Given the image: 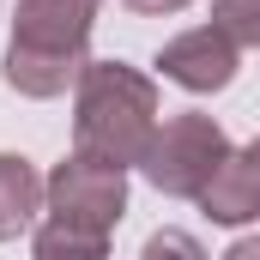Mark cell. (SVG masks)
Returning <instances> with one entry per match:
<instances>
[{"instance_id":"cell-1","label":"cell","mask_w":260,"mask_h":260,"mask_svg":"<svg viewBox=\"0 0 260 260\" xmlns=\"http://www.w3.org/2000/svg\"><path fill=\"white\" fill-rule=\"evenodd\" d=\"M157 139V85L127 61H91L73 97V145L115 170L145 164Z\"/></svg>"},{"instance_id":"cell-2","label":"cell","mask_w":260,"mask_h":260,"mask_svg":"<svg viewBox=\"0 0 260 260\" xmlns=\"http://www.w3.org/2000/svg\"><path fill=\"white\" fill-rule=\"evenodd\" d=\"M97 24V0H18L12 12V43H6V85L18 97H61L67 85H79V73L91 67L85 43Z\"/></svg>"},{"instance_id":"cell-3","label":"cell","mask_w":260,"mask_h":260,"mask_svg":"<svg viewBox=\"0 0 260 260\" xmlns=\"http://www.w3.org/2000/svg\"><path fill=\"white\" fill-rule=\"evenodd\" d=\"M224 157H230L224 127H218L212 115L188 109V115H170V121L157 127V139H151V151H145L139 170H145V182H151L157 194L200 200L212 188V176L224 170Z\"/></svg>"},{"instance_id":"cell-4","label":"cell","mask_w":260,"mask_h":260,"mask_svg":"<svg viewBox=\"0 0 260 260\" xmlns=\"http://www.w3.org/2000/svg\"><path fill=\"white\" fill-rule=\"evenodd\" d=\"M43 200H49V224H67V230H85V236L109 242L115 224H121V212H127V170L73 151L43 182Z\"/></svg>"},{"instance_id":"cell-5","label":"cell","mask_w":260,"mask_h":260,"mask_svg":"<svg viewBox=\"0 0 260 260\" xmlns=\"http://www.w3.org/2000/svg\"><path fill=\"white\" fill-rule=\"evenodd\" d=\"M157 67L170 85L182 91H224L236 79V43L218 30V24H200V30H182L157 49Z\"/></svg>"},{"instance_id":"cell-6","label":"cell","mask_w":260,"mask_h":260,"mask_svg":"<svg viewBox=\"0 0 260 260\" xmlns=\"http://www.w3.org/2000/svg\"><path fill=\"white\" fill-rule=\"evenodd\" d=\"M200 212L212 224H248V218H260V139L224 157V170L200 194Z\"/></svg>"},{"instance_id":"cell-7","label":"cell","mask_w":260,"mask_h":260,"mask_svg":"<svg viewBox=\"0 0 260 260\" xmlns=\"http://www.w3.org/2000/svg\"><path fill=\"white\" fill-rule=\"evenodd\" d=\"M37 206H43V176L30 170V157L0 151V242H12L18 230H30Z\"/></svg>"},{"instance_id":"cell-8","label":"cell","mask_w":260,"mask_h":260,"mask_svg":"<svg viewBox=\"0 0 260 260\" xmlns=\"http://www.w3.org/2000/svg\"><path fill=\"white\" fill-rule=\"evenodd\" d=\"M30 260H109V242L43 218V224H37V236H30Z\"/></svg>"},{"instance_id":"cell-9","label":"cell","mask_w":260,"mask_h":260,"mask_svg":"<svg viewBox=\"0 0 260 260\" xmlns=\"http://www.w3.org/2000/svg\"><path fill=\"white\" fill-rule=\"evenodd\" d=\"M212 24L236 49H260V0H212Z\"/></svg>"},{"instance_id":"cell-10","label":"cell","mask_w":260,"mask_h":260,"mask_svg":"<svg viewBox=\"0 0 260 260\" xmlns=\"http://www.w3.org/2000/svg\"><path fill=\"white\" fill-rule=\"evenodd\" d=\"M139 260H206V248H200L188 230H157V236H145Z\"/></svg>"},{"instance_id":"cell-11","label":"cell","mask_w":260,"mask_h":260,"mask_svg":"<svg viewBox=\"0 0 260 260\" xmlns=\"http://www.w3.org/2000/svg\"><path fill=\"white\" fill-rule=\"evenodd\" d=\"M127 12H145V18H164V12H182L188 0H121Z\"/></svg>"},{"instance_id":"cell-12","label":"cell","mask_w":260,"mask_h":260,"mask_svg":"<svg viewBox=\"0 0 260 260\" xmlns=\"http://www.w3.org/2000/svg\"><path fill=\"white\" fill-rule=\"evenodd\" d=\"M224 260H260V236H242V242H230Z\"/></svg>"}]
</instances>
